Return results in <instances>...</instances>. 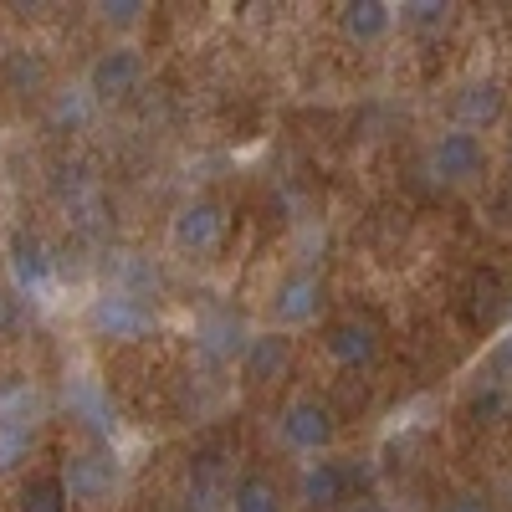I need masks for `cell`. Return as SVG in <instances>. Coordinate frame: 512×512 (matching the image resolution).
Wrapping results in <instances>:
<instances>
[{
	"instance_id": "6da1fadb",
	"label": "cell",
	"mask_w": 512,
	"mask_h": 512,
	"mask_svg": "<svg viewBox=\"0 0 512 512\" xmlns=\"http://www.w3.org/2000/svg\"><path fill=\"white\" fill-rule=\"evenodd\" d=\"M277 436H282V446L297 451V456H323V451L333 446V436H338V415H333V405L318 400V395H297V400H287L282 415H277Z\"/></svg>"
},
{
	"instance_id": "7a4b0ae2",
	"label": "cell",
	"mask_w": 512,
	"mask_h": 512,
	"mask_svg": "<svg viewBox=\"0 0 512 512\" xmlns=\"http://www.w3.org/2000/svg\"><path fill=\"white\" fill-rule=\"evenodd\" d=\"M144 82V52L134 41H118V47H103L88 67V98L93 103H118V98H134Z\"/></svg>"
},
{
	"instance_id": "3957f363",
	"label": "cell",
	"mask_w": 512,
	"mask_h": 512,
	"mask_svg": "<svg viewBox=\"0 0 512 512\" xmlns=\"http://www.w3.org/2000/svg\"><path fill=\"white\" fill-rule=\"evenodd\" d=\"M431 169L441 185H477L487 175V144L482 134H472V128H446V134H436L431 144Z\"/></svg>"
},
{
	"instance_id": "277c9868",
	"label": "cell",
	"mask_w": 512,
	"mask_h": 512,
	"mask_svg": "<svg viewBox=\"0 0 512 512\" xmlns=\"http://www.w3.org/2000/svg\"><path fill=\"white\" fill-rule=\"evenodd\" d=\"M169 241H175V251H185V256H210L226 241V205L210 200V195L185 200L175 210V221H169Z\"/></svg>"
},
{
	"instance_id": "5b68a950",
	"label": "cell",
	"mask_w": 512,
	"mask_h": 512,
	"mask_svg": "<svg viewBox=\"0 0 512 512\" xmlns=\"http://www.w3.org/2000/svg\"><path fill=\"white\" fill-rule=\"evenodd\" d=\"M88 328L98 338H113V344H139V338L154 333V313L139 303L134 292H103L88 308Z\"/></svg>"
},
{
	"instance_id": "8992f818",
	"label": "cell",
	"mask_w": 512,
	"mask_h": 512,
	"mask_svg": "<svg viewBox=\"0 0 512 512\" xmlns=\"http://www.w3.org/2000/svg\"><path fill=\"white\" fill-rule=\"evenodd\" d=\"M267 313H272V328H282V333H287V328H308V323L323 313V277L308 272V267L287 272V277L272 287Z\"/></svg>"
},
{
	"instance_id": "52a82bcc",
	"label": "cell",
	"mask_w": 512,
	"mask_h": 512,
	"mask_svg": "<svg viewBox=\"0 0 512 512\" xmlns=\"http://www.w3.org/2000/svg\"><path fill=\"white\" fill-rule=\"evenodd\" d=\"M297 497H303L313 512H338V507H354V477L344 461H308L303 477H297Z\"/></svg>"
},
{
	"instance_id": "ba28073f",
	"label": "cell",
	"mask_w": 512,
	"mask_h": 512,
	"mask_svg": "<svg viewBox=\"0 0 512 512\" xmlns=\"http://www.w3.org/2000/svg\"><path fill=\"white\" fill-rule=\"evenodd\" d=\"M323 354H328L338 369H369V364L379 359V328H374L369 318H359V313L338 318V323H328V333H323Z\"/></svg>"
},
{
	"instance_id": "9c48e42d",
	"label": "cell",
	"mask_w": 512,
	"mask_h": 512,
	"mask_svg": "<svg viewBox=\"0 0 512 512\" xmlns=\"http://www.w3.org/2000/svg\"><path fill=\"white\" fill-rule=\"evenodd\" d=\"M451 113H456V128H472V134H487L507 118V93L497 88L492 77L482 82H466V88L451 98Z\"/></svg>"
},
{
	"instance_id": "30bf717a",
	"label": "cell",
	"mask_w": 512,
	"mask_h": 512,
	"mask_svg": "<svg viewBox=\"0 0 512 512\" xmlns=\"http://www.w3.org/2000/svg\"><path fill=\"white\" fill-rule=\"evenodd\" d=\"M62 482H67L72 502H103L118 487V461L103 456V451H82L62 466Z\"/></svg>"
},
{
	"instance_id": "8fae6325",
	"label": "cell",
	"mask_w": 512,
	"mask_h": 512,
	"mask_svg": "<svg viewBox=\"0 0 512 512\" xmlns=\"http://www.w3.org/2000/svg\"><path fill=\"white\" fill-rule=\"evenodd\" d=\"M292 369V338L282 328H267V333H256L246 338V349H241V374L251 384H272V379H287Z\"/></svg>"
},
{
	"instance_id": "7c38bea8",
	"label": "cell",
	"mask_w": 512,
	"mask_h": 512,
	"mask_svg": "<svg viewBox=\"0 0 512 512\" xmlns=\"http://www.w3.org/2000/svg\"><path fill=\"white\" fill-rule=\"evenodd\" d=\"M6 251H11L16 292H41V287L52 282V256H47V246H41V236H31V231H11Z\"/></svg>"
},
{
	"instance_id": "4fadbf2b",
	"label": "cell",
	"mask_w": 512,
	"mask_h": 512,
	"mask_svg": "<svg viewBox=\"0 0 512 512\" xmlns=\"http://www.w3.org/2000/svg\"><path fill=\"white\" fill-rule=\"evenodd\" d=\"M338 21H344V31L354 41H384L395 26V6H384V0H349V6L338 11Z\"/></svg>"
},
{
	"instance_id": "5bb4252c",
	"label": "cell",
	"mask_w": 512,
	"mask_h": 512,
	"mask_svg": "<svg viewBox=\"0 0 512 512\" xmlns=\"http://www.w3.org/2000/svg\"><path fill=\"white\" fill-rule=\"evenodd\" d=\"M231 512H282V492L267 472H241L231 487Z\"/></svg>"
},
{
	"instance_id": "9a60e30c",
	"label": "cell",
	"mask_w": 512,
	"mask_h": 512,
	"mask_svg": "<svg viewBox=\"0 0 512 512\" xmlns=\"http://www.w3.org/2000/svg\"><path fill=\"white\" fill-rule=\"evenodd\" d=\"M36 451V420H0V477H16Z\"/></svg>"
},
{
	"instance_id": "2e32d148",
	"label": "cell",
	"mask_w": 512,
	"mask_h": 512,
	"mask_svg": "<svg viewBox=\"0 0 512 512\" xmlns=\"http://www.w3.org/2000/svg\"><path fill=\"white\" fill-rule=\"evenodd\" d=\"M67 482H62V472L57 477H26L21 487H16V512H67Z\"/></svg>"
},
{
	"instance_id": "e0dca14e",
	"label": "cell",
	"mask_w": 512,
	"mask_h": 512,
	"mask_svg": "<svg viewBox=\"0 0 512 512\" xmlns=\"http://www.w3.org/2000/svg\"><path fill=\"white\" fill-rule=\"evenodd\" d=\"M0 420H36V390H31V379H21V374L0 379Z\"/></svg>"
},
{
	"instance_id": "ac0fdd59",
	"label": "cell",
	"mask_w": 512,
	"mask_h": 512,
	"mask_svg": "<svg viewBox=\"0 0 512 512\" xmlns=\"http://www.w3.org/2000/svg\"><path fill=\"white\" fill-rule=\"evenodd\" d=\"M144 0H98L93 6V16L103 21V26H113V31H134L139 21H144Z\"/></svg>"
},
{
	"instance_id": "d6986e66",
	"label": "cell",
	"mask_w": 512,
	"mask_h": 512,
	"mask_svg": "<svg viewBox=\"0 0 512 512\" xmlns=\"http://www.w3.org/2000/svg\"><path fill=\"white\" fill-rule=\"evenodd\" d=\"M400 21H410L415 31H441L451 21V6H441V0H415V6H400Z\"/></svg>"
},
{
	"instance_id": "ffe728a7",
	"label": "cell",
	"mask_w": 512,
	"mask_h": 512,
	"mask_svg": "<svg viewBox=\"0 0 512 512\" xmlns=\"http://www.w3.org/2000/svg\"><path fill=\"white\" fill-rule=\"evenodd\" d=\"M41 82H47L41 62H36L31 52H16V57H11V88H16V93H41Z\"/></svg>"
},
{
	"instance_id": "44dd1931",
	"label": "cell",
	"mask_w": 512,
	"mask_h": 512,
	"mask_svg": "<svg viewBox=\"0 0 512 512\" xmlns=\"http://www.w3.org/2000/svg\"><path fill=\"white\" fill-rule=\"evenodd\" d=\"M441 512H497V502L482 497V492H456V497L441 502Z\"/></svg>"
},
{
	"instance_id": "7402d4cb",
	"label": "cell",
	"mask_w": 512,
	"mask_h": 512,
	"mask_svg": "<svg viewBox=\"0 0 512 512\" xmlns=\"http://www.w3.org/2000/svg\"><path fill=\"white\" fill-rule=\"evenodd\" d=\"M16 323H21V297L0 287V333H6V328H16Z\"/></svg>"
},
{
	"instance_id": "603a6c76",
	"label": "cell",
	"mask_w": 512,
	"mask_h": 512,
	"mask_svg": "<svg viewBox=\"0 0 512 512\" xmlns=\"http://www.w3.org/2000/svg\"><path fill=\"white\" fill-rule=\"evenodd\" d=\"M502 379H512V338L497 349V359H492V384H502Z\"/></svg>"
},
{
	"instance_id": "cb8c5ba5",
	"label": "cell",
	"mask_w": 512,
	"mask_h": 512,
	"mask_svg": "<svg viewBox=\"0 0 512 512\" xmlns=\"http://www.w3.org/2000/svg\"><path fill=\"white\" fill-rule=\"evenodd\" d=\"M349 512H390V507H384V502H374V497H359Z\"/></svg>"
},
{
	"instance_id": "d4e9b609",
	"label": "cell",
	"mask_w": 512,
	"mask_h": 512,
	"mask_svg": "<svg viewBox=\"0 0 512 512\" xmlns=\"http://www.w3.org/2000/svg\"><path fill=\"white\" fill-rule=\"evenodd\" d=\"M507 169H512V134H507Z\"/></svg>"
},
{
	"instance_id": "484cf974",
	"label": "cell",
	"mask_w": 512,
	"mask_h": 512,
	"mask_svg": "<svg viewBox=\"0 0 512 512\" xmlns=\"http://www.w3.org/2000/svg\"><path fill=\"white\" fill-rule=\"evenodd\" d=\"M507 318H512V303H507Z\"/></svg>"
}]
</instances>
